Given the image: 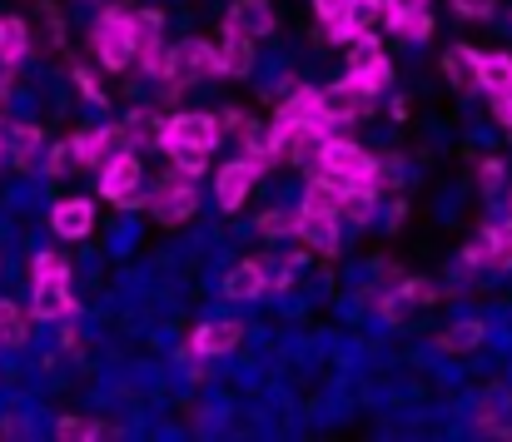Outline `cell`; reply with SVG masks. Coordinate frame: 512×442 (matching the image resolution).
<instances>
[{"label":"cell","instance_id":"4dcf8cb0","mask_svg":"<svg viewBox=\"0 0 512 442\" xmlns=\"http://www.w3.org/2000/svg\"><path fill=\"white\" fill-rule=\"evenodd\" d=\"M75 169H80V149H75V140L45 145V174H50V179H65V174H75Z\"/></svg>","mask_w":512,"mask_h":442},{"label":"cell","instance_id":"2e32d148","mask_svg":"<svg viewBox=\"0 0 512 442\" xmlns=\"http://www.w3.org/2000/svg\"><path fill=\"white\" fill-rule=\"evenodd\" d=\"M50 229H55L60 239H90V229H95V204H90V199H60V204L50 209Z\"/></svg>","mask_w":512,"mask_h":442},{"label":"cell","instance_id":"52a82bcc","mask_svg":"<svg viewBox=\"0 0 512 442\" xmlns=\"http://www.w3.org/2000/svg\"><path fill=\"white\" fill-rule=\"evenodd\" d=\"M214 75H224V70H219V45H209V40H199V35L170 45V75H165V80L199 85V80H214Z\"/></svg>","mask_w":512,"mask_h":442},{"label":"cell","instance_id":"f1b7e54d","mask_svg":"<svg viewBox=\"0 0 512 442\" xmlns=\"http://www.w3.org/2000/svg\"><path fill=\"white\" fill-rule=\"evenodd\" d=\"M120 125H125V135H130V149H145L155 135H160V115H155V105H135L130 120H120Z\"/></svg>","mask_w":512,"mask_h":442},{"label":"cell","instance_id":"4fadbf2b","mask_svg":"<svg viewBox=\"0 0 512 442\" xmlns=\"http://www.w3.org/2000/svg\"><path fill=\"white\" fill-rule=\"evenodd\" d=\"M269 294V259H239L224 274V298L229 303H254Z\"/></svg>","mask_w":512,"mask_h":442},{"label":"cell","instance_id":"7c38bea8","mask_svg":"<svg viewBox=\"0 0 512 442\" xmlns=\"http://www.w3.org/2000/svg\"><path fill=\"white\" fill-rule=\"evenodd\" d=\"M294 234L314 249V254H339L343 244V219L339 214H314V209H299V219H294Z\"/></svg>","mask_w":512,"mask_h":442},{"label":"cell","instance_id":"5b68a950","mask_svg":"<svg viewBox=\"0 0 512 442\" xmlns=\"http://www.w3.org/2000/svg\"><path fill=\"white\" fill-rule=\"evenodd\" d=\"M150 214H155V224H165V229H179V224H189L194 214H199V189H194V179H184V174H165L155 189H150V204H145Z\"/></svg>","mask_w":512,"mask_h":442},{"label":"cell","instance_id":"e0dca14e","mask_svg":"<svg viewBox=\"0 0 512 442\" xmlns=\"http://www.w3.org/2000/svg\"><path fill=\"white\" fill-rule=\"evenodd\" d=\"M224 25L239 30V35H249V40H264L274 30V5L269 0H234L229 15H224Z\"/></svg>","mask_w":512,"mask_h":442},{"label":"cell","instance_id":"277c9868","mask_svg":"<svg viewBox=\"0 0 512 442\" xmlns=\"http://www.w3.org/2000/svg\"><path fill=\"white\" fill-rule=\"evenodd\" d=\"M224 140V130H219V115H204V110H179L170 120H160V135H155V145L174 154V149H199V154H214Z\"/></svg>","mask_w":512,"mask_h":442},{"label":"cell","instance_id":"d590c367","mask_svg":"<svg viewBox=\"0 0 512 442\" xmlns=\"http://www.w3.org/2000/svg\"><path fill=\"white\" fill-rule=\"evenodd\" d=\"M358 35H368V25H358L348 10L334 15V20H324V40H329V45H353Z\"/></svg>","mask_w":512,"mask_h":442},{"label":"cell","instance_id":"4316f807","mask_svg":"<svg viewBox=\"0 0 512 442\" xmlns=\"http://www.w3.org/2000/svg\"><path fill=\"white\" fill-rule=\"evenodd\" d=\"M30 343V313H20V303L0 298V348H25Z\"/></svg>","mask_w":512,"mask_h":442},{"label":"cell","instance_id":"74e56055","mask_svg":"<svg viewBox=\"0 0 512 442\" xmlns=\"http://www.w3.org/2000/svg\"><path fill=\"white\" fill-rule=\"evenodd\" d=\"M170 164H174V174H184V179H199V174L209 169V154H199V149H174Z\"/></svg>","mask_w":512,"mask_h":442},{"label":"cell","instance_id":"484cf974","mask_svg":"<svg viewBox=\"0 0 512 442\" xmlns=\"http://www.w3.org/2000/svg\"><path fill=\"white\" fill-rule=\"evenodd\" d=\"M478 90H488V95L512 90V55L508 50H488V55H483V65H478Z\"/></svg>","mask_w":512,"mask_h":442},{"label":"cell","instance_id":"9a60e30c","mask_svg":"<svg viewBox=\"0 0 512 442\" xmlns=\"http://www.w3.org/2000/svg\"><path fill=\"white\" fill-rule=\"evenodd\" d=\"M478 65H483V50H473V45H448L443 50V75L458 95L478 90Z\"/></svg>","mask_w":512,"mask_h":442},{"label":"cell","instance_id":"f546056e","mask_svg":"<svg viewBox=\"0 0 512 442\" xmlns=\"http://www.w3.org/2000/svg\"><path fill=\"white\" fill-rule=\"evenodd\" d=\"M115 428L110 423H100V418H60L55 423V438L65 442H95V438H110Z\"/></svg>","mask_w":512,"mask_h":442},{"label":"cell","instance_id":"7bdbcfd3","mask_svg":"<svg viewBox=\"0 0 512 442\" xmlns=\"http://www.w3.org/2000/svg\"><path fill=\"white\" fill-rule=\"evenodd\" d=\"M80 348H85V333L65 318V328H60V353H80Z\"/></svg>","mask_w":512,"mask_h":442},{"label":"cell","instance_id":"8fae6325","mask_svg":"<svg viewBox=\"0 0 512 442\" xmlns=\"http://www.w3.org/2000/svg\"><path fill=\"white\" fill-rule=\"evenodd\" d=\"M189 343H194L199 358H229V353L244 343V323H239V318H209V323L194 328Z\"/></svg>","mask_w":512,"mask_h":442},{"label":"cell","instance_id":"ffe728a7","mask_svg":"<svg viewBox=\"0 0 512 442\" xmlns=\"http://www.w3.org/2000/svg\"><path fill=\"white\" fill-rule=\"evenodd\" d=\"M219 70H224V75H234V80L254 75V40L224 25V40H219Z\"/></svg>","mask_w":512,"mask_h":442},{"label":"cell","instance_id":"30bf717a","mask_svg":"<svg viewBox=\"0 0 512 442\" xmlns=\"http://www.w3.org/2000/svg\"><path fill=\"white\" fill-rule=\"evenodd\" d=\"M463 264L473 269H512V214L498 224H483V234L463 249Z\"/></svg>","mask_w":512,"mask_h":442},{"label":"cell","instance_id":"1f68e13d","mask_svg":"<svg viewBox=\"0 0 512 442\" xmlns=\"http://www.w3.org/2000/svg\"><path fill=\"white\" fill-rule=\"evenodd\" d=\"M294 219H299L294 209H264V214L254 219V229H259V239L274 244V239H289V234H294Z\"/></svg>","mask_w":512,"mask_h":442},{"label":"cell","instance_id":"5bb4252c","mask_svg":"<svg viewBox=\"0 0 512 442\" xmlns=\"http://www.w3.org/2000/svg\"><path fill=\"white\" fill-rule=\"evenodd\" d=\"M75 149H80V169H100L105 159L130 149V135H125V125H100V130L75 135Z\"/></svg>","mask_w":512,"mask_h":442},{"label":"cell","instance_id":"d6a6232c","mask_svg":"<svg viewBox=\"0 0 512 442\" xmlns=\"http://www.w3.org/2000/svg\"><path fill=\"white\" fill-rule=\"evenodd\" d=\"M433 30H438V25H433V10H423V15H408V20H398L388 35H398L403 45H423V40H433Z\"/></svg>","mask_w":512,"mask_h":442},{"label":"cell","instance_id":"f35d334b","mask_svg":"<svg viewBox=\"0 0 512 442\" xmlns=\"http://www.w3.org/2000/svg\"><path fill=\"white\" fill-rule=\"evenodd\" d=\"M503 184H508V164H503V159H483V164H478V189H483V194H498Z\"/></svg>","mask_w":512,"mask_h":442},{"label":"cell","instance_id":"836d02e7","mask_svg":"<svg viewBox=\"0 0 512 442\" xmlns=\"http://www.w3.org/2000/svg\"><path fill=\"white\" fill-rule=\"evenodd\" d=\"M423 10H433V0H378V25H398V20H408V15H423Z\"/></svg>","mask_w":512,"mask_h":442},{"label":"cell","instance_id":"ba28073f","mask_svg":"<svg viewBox=\"0 0 512 442\" xmlns=\"http://www.w3.org/2000/svg\"><path fill=\"white\" fill-rule=\"evenodd\" d=\"M264 179V169L249 159V154H234L229 164H219L214 169V204L224 209V214H234V209H244V199L254 194V184Z\"/></svg>","mask_w":512,"mask_h":442},{"label":"cell","instance_id":"6da1fadb","mask_svg":"<svg viewBox=\"0 0 512 442\" xmlns=\"http://www.w3.org/2000/svg\"><path fill=\"white\" fill-rule=\"evenodd\" d=\"M314 169L329 174L339 189H348V184L378 189V154H368L363 145H353L348 135H324L319 149H314Z\"/></svg>","mask_w":512,"mask_h":442},{"label":"cell","instance_id":"bcb514c9","mask_svg":"<svg viewBox=\"0 0 512 442\" xmlns=\"http://www.w3.org/2000/svg\"><path fill=\"white\" fill-rule=\"evenodd\" d=\"M508 140H512V125H508Z\"/></svg>","mask_w":512,"mask_h":442},{"label":"cell","instance_id":"ee69618b","mask_svg":"<svg viewBox=\"0 0 512 442\" xmlns=\"http://www.w3.org/2000/svg\"><path fill=\"white\" fill-rule=\"evenodd\" d=\"M343 10H348V0H314V15H319V20H334Z\"/></svg>","mask_w":512,"mask_h":442},{"label":"cell","instance_id":"8992f818","mask_svg":"<svg viewBox=\"0 0 512 442\" xmlns=\"http://www.w3.org/2000/svg\"><path fill=\"white\" fill-rule=\"evenodd\" d=\"M274 120H279V125H309V130L334 135L329 110H324V90H319V85H304V80H289V85H284V100L274 105Z\"/></svg>","mask_w":512,"mask_h":442},{"label":"cell","instance_id":"d6986e66","mask_svg":"<svg viewBox=\"0 0 512 442\" xmlns=\"http://www.w3.org/2000/svg\"><path fill=\"white\" fill-rule=\"evenodd\" d=\"M473 428L488 433V438H512V398L508 393H488V398L473 408Z\"/></svg>","mask_w":512,"mask_h":442},{"label":"cell","instance_id":"8d00e7d4","mask_svg":"<svg viewBox=\"0 0 512 442\" xmlns=\"http://www.w3.org/2000/svg\"><path fill=\"white\" fill-rule=\"evenodd\" d=\"M70 75H75V85H80V95H85V100H90L95 110H110V95L100 90V80H95V75H90L85 65H70Z\"/></svg>","mask_w":512,"mask_h":442},{"label":"cell","instance_id":"f6af8a7d","mask_svg":"<svg viewBox=\"0 0 512 442\" xmlns=\"http://www.w3.org/2000/svg\"><path fill=\"white\" fill-rule=\"evenodd\" d=\"M5 154H10V130L0 125V164H5Z\"/></svg>","mask_w":512,"mask_h":442},{"label":"cell","instance_id":"7a4b0ae2","mask_svg":"<svg viewBox=\"0 0 512 442\" xmlns=\"http://www.w3.org/2000/svg\"><path fill=\"white\" fill-rule=\"evenodd\" d=\"M90 50L105 75H120L135 65V10H100L90 30Z\"/></svg>","mask_w":512,"mask_h":442},{"label":"cell","instance_id":"ac0fdd59","mask_svg":"<svg viewBox=\"0 0 512 442\" xmlns=\"http://www.w3.org/2000/svg\"><path fill=\"white\" fill-rule=\"evenodd\" d=\"M368 105H373V100H363L348 80L324 85V110H329V125H334V130H339V125H353V120H363V115H368Z\"/></svg>","mask_w":512,"mask_h":442},{"label":"cell","instance_id":"d4e9b609","mask_svg":"<svg viewBox=\"0 0 512 442\" xmlns=\"http://www.w3.org/2000/svg\"><path fill=\"white\" fill-rule=\"evenodd\" d=\"M339 199H343V189L329 179V174H309V184H304V204L299 209H314V214H339Z\"/></svg>","mask_w":512,"mask_h":442},{"label":"cell","instance_id":"ab89813d","mask_svg":"<svg viewBox=\"0 0 512 442\" xmlns=\"http://www.w3.org/2000/svg\"><path fill=\"white\" fill-rule=\"evenodd\" d=\"M398 298H403L408 308H423V303L438 298V289H433L428 279H403V284H398Z\"/></svg>","mask_w":512,"mask_h":442},{"label":"cell","instance_id":"83f0119b","mask_svg":"<svg viewBox=\"0 0 512 442\" xmlns=\"http://www.w3.org/2000/svg\"><path fill=\"white\" fill-rule=\"evenodd\" d=\"M25 50H30V25L10 15V20H5V30H0V65H10V70H15V65L25 60Z\"/></svg>","mask_w":512,"mask_h":442},{"label":"cell","instance_id":"cb8c5ba5","mask_svg":"<svg viewBox=\"0 0 512 442\" xmlns=\"http://www.w3.org/2000/svg\"><path fill=\"white\" fill-rule=\"evenodd\" d=\"M483 343H488V323H483V318H458V323L438 338L443 353H478Z\"/></svg>","mask_w":512,"mask_h":442},{"label":"cell","instance_id":"7402d4cb","mask_svg":"<svg viewBox=\"0 0 512 442\" xmlns=\"http://www.w3.org/2000/svg\"><path fill=\"white\" fill-rule=\"evenodd\" d=\"M373 214H378V189H368V184H348L339 199V219L343 224H353V229H363V224H373Z\"/></svg>","mask_w":512,"mask_h":442},{"label":"cell","instance_id":"3957f363","mask_svg":"<svg viewBox=\"0 0 512 442\" xmlns=\"http://www.w3.org/2000/svg\"><path fill=\"white\" fill-rule=\"evenodd\" d=\"M95 174H100V199H110L115 209H145V204H150V184H145V159H140V149H120V154L105 159Z\"/></svg>","mask_w":512,"mask_h":442},{"label":"cell","instance_id":"60d3db41","mask_svg":"<svg viewBox=\"0 0 512 442\" xmlns=\"http://www.w3.org/2000/svg\"><path fill=\"white\" fill-rule=\"evenodd\" d=\"M50 274H70V259H65V254H55V249L35 254V264H30V279H50Z\"/></svg>","mask_w":512,"mask_h":442},{"label":"cell","instance_id":"603a6c76","mask_svg":"<svg viewBox=\"0 0 512 442\" xmlns=\"http://www.w3.org/2000/svg\"><path fill=\"white\" fill-rule=\"evenodd\" d=\"M343 80L363 95V100H378L388 85H393V60L383 55V60H373V65H358V70H343Z\"/></svg>","mask_w":512,"mask_h":442},{"label":"cell","instance_id":"e575fe53","mask_svg":"<svg viewBox=\"0 0 512 442\" xmlns=\"http://www.w3.org/2000/svg\"><path fill=\"white\" fill-rule=\"evenodd\" d=\"M343 50H348V70H358V65H373V60H383V55H388V50H383V40H378L373 30H368V35H358L353 45H343Z\"/></svg>","mask_w":512,"mask_h":442},{"label":"cell","instance_id":"7dc6e473","mask_svg":"<svg viewBox=\"0 0 512 442\" xmlns=\"http://www.w3.org/2000/svg\"><path fill=\"white\" fill-rule=\"evenodd\" d=\"M0 30H5V20H0Z\"/></svg>","mask_w":512,"mask_h":442},{"label":"cell","instance_id":"9c48e42d","mask_svg":"<svg viewBox=\"0 0 512 442\" xmlns=\"http://www.w3.org/2000/svg\"><path fill=\"white\" fill-rule=\"evenodd\" d=\"M30 318H40V323H65V318H75V294H70V274L30 279Z\"/></svg>","mask_w":512,"mask_h":442},{"label":"cell","instance_id":"b9f144b4","mask_svg":"<svg viewBox=\"0 0 512 442\" xmlns=\"http://www.w3.org/2000/svg\"><path fill=\"white\" fill-rule=\"evenodd\" d=\"M453 10H458L463 20H493V15H498L493 0H453Z\"/></svg>","mask_w":512,"mask_h":442},{"label":"cell","instance_id":"44dd1931","mask_svg":"<svg viewBox=\"0 0 512 442\" xmlns=\"http://www.w3.org/2000/svg\"><path fill=\"white\" fill-rule=\"evenodd\" d=\"M40 154H45V130H40V125H15V130H10V164H15L20 174H30V169L40 164Z\"/></svg>","mask_w":512,"mask_h":442}]
</instances>
